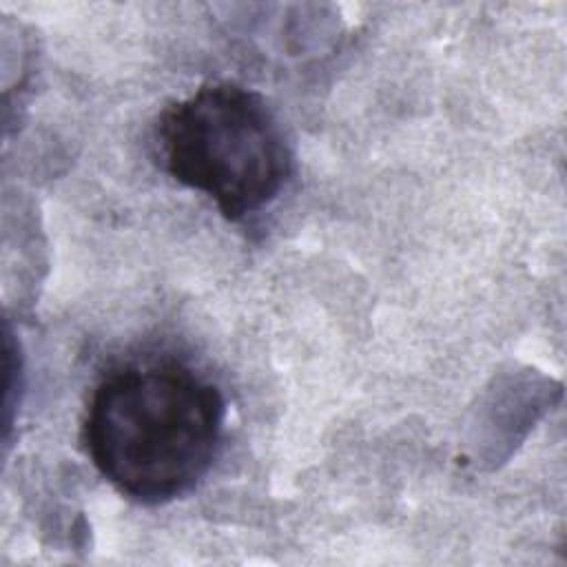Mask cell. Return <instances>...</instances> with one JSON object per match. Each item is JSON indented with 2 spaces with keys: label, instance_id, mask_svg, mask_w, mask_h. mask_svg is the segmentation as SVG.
<instances>
[{
  "label": "cell",
  "instance_id": "6da1fadb",
  "mask_svg": "<svg viewBox=\"0 0 567 567\" xmlns=\"http://www.w3.org/2000/svg\"><path fill=\"white\" fill-rule=\"evenodd\" d=\"M226 419L221 390L179 363L128 365L104 377L84 416L95 470L124 496L159 505L210 470Z\"/></svg>",
  "mask_w": 567,
  "mask_h": 567
},
{
  "label": "cell",
  "instance_id": "7a4b0ae2",
  "mask_svg": "<svg viewBox=\"0 0 567 567\" xmlns=\"http://www.w3.org/2000/svg\"><path fill=\"white\" fill-rule=\"evenodd\" d=\"M164 168L239 221L281 193L292 155L266 100L237 82L202 84L168 106L157 126Z\"/></svg>",
  "mask_w": 567,
  "mask_h": 567
}]
</instances>
